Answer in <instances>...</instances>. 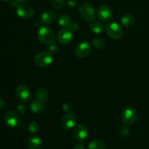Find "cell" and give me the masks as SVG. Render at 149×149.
Returning a JSON list of instances; mask_svg holds the SVG:
<instances>
[{
    "mask_svg": "<svg viewBox=\"0 0 149 149\" xmlns=\"http://www.w3.org/2000/svg\"><path fill=\"white\" fill-rule=\"evenodd\" d=\"M80 16L87 22H93L95 18V12L93 6L88 2H83L78 7Z\"/></svg>",
    "mask_w": 149,
    "mask_h": 149,
    "instance_id": "cell-2",
    "label": "cell"
},
{
    "mask_svg": "<svg viewBox=\"0 0 149 149\" xmlns=\"http://www.w3.org/2000/svg\"><path fill=\"white\" fill-rule=\"evenodd\" d=\"M105 30L107 34L115 40H119L124 35V31L122 26L114 21L107 23L105 26Z\"/></svg>",
    "mask_w": 149,
    "mask_h": 149,
    "instance_id": "cell-3",
    "label": "cell"
},
{
    "mask_svg": "<svg viewBox=\"0 0 149 149\" xmlns=\"http://www.w3.org/2000/svg\"><path fill=\"white\" fill-rule=\"evenodd\" d=\"M77 124V118L73 113H66L62 117L61 121V127L65 130H70L75 127Z\"/></svg>",
    "mask_w": 149,
    "mask_h": 149,
    "instance_id": "cell-11",
    "label": "cell"
},
{
    "mask_svg": "<svg viewBox=\"0 0 149 149\" xmlns=\"http://www.w3.org/2000/svg\"><path fill=\"white\" fill-rule=\"evenodd\" d=\"M73 135L76 141L80 143L84 142L88 138V129L85 125H79L75 127Z\"/></svg>",
    "mask_w": 149,
    "mask_h": 149,
    "instance_id": "cell-12",
    "label": "cell"
},
{
    "mask_svg": "<svg viewBox=\"0 0 149 149\" xmlns=\"http://www.w3.org/2000/svg\"><path fill=\"white\" fill-rule=\"evenodd\" d=\"M4 120L6 125L11 128L17 127L20 124V118L13 111H8L4 113Z\"/></svg>",
    "mask_w": 149,
    "mask_h": 149,
    "instance_id": "cell-7",
    "label": "cell"
},
{
    "mask_svg": "<svg viewBox=\"0 0 149 149\" xmlns=\"http://www.w3.org/2000/svg\"><path fill=\"white\" fill-rule=\"evenodd\" d=\"M65 1V0H51V4L54 9L59 10L64 7Z\"/></svg>",
    "mask_w": 149,
    "mask_h": 149,
    "instance_id": "cell-23",
    "label": "cell"
},
{
    "mask_svg": "<svg viewBox=\"0 0 149 149\" xmlns=\"http://www.w3.org/2000/svg\"><path fill=\"white\" fill-rule=\"evenodd\" d=\"M67 3H68V5L71 7H75L79 4L78 0H68Z\"/></svg>",
    "mask_w": 149,
    "mask_h": 149,
    "instance_id": "cell-29",
    "label": "cell"
},
{
    "mask_svg": "<svg viewBox=\"0 0 149 149\" xmlns=\"http://www.w3.org/2000/svg\"><path fill=\"white\" fill-rule=\"evenodd\" d=\"M16 1H18V2H21V3H23V2H25V1H27L28 0H16Z\"/></svg>",
    "mask_w": 149,
    "mask_h": 149,
    "instance_id": "cell-33",
    "label": "cell"
},
{
    "mask_svg": "<svg viewBox=\"0 0 149 149\" xmlns=\"http://www.w3.org/2000/svg\"><path fill=\"white\" fill-rule=\"evenodd\" d=\"M92 45L95 49L103 50L106 47V42L102 38L95 37L92 39Z\"/></svg>",
    "mask_w": 149,
    "mask_h": 149,
    "instance_id": "cell-21",
    "label": "cell"
},
{
    "mask_svg": "<svg viewBox=\"0 0 149 149\" xmlns=\"http://www.w3.org/2000/svg\"><path fill=\"white\" fill-rule=\"evenodd\" d=\"M88 149H106V145L102 141L95 140L90 143Z\"/></svg>",
    "mask_w": 149,
    "mask_h": 149,
    "instance_id": "cell-22",
    "label": "cell"
},
{
    "mask_svg": "<svg viewBox=\"0 0 149 149\" xmlns=\"http://www.w3.org/2000/svg\"><path fill=\"white\" fill-rule=\"evenodd\" d=\"M74 106H73L72 103L70 102H66L63 105V110L65 112V113H71L73 111Z\"/></svg>",
    "mask_w": 149,
    "mask_h": 149,
    "instance_id": "cell-26",
    "label": "cell"
},
{
    "mask_svg": "<svg viewBox=\"0 0 149 149\" xmlns=\"http://www.w3.org/2000/svg\"><path fill=\"white\" fill-rule=\"evenodd\" d=\"M45 103L40 101L38 99H35V100H32V102L30 104V109L33 113H42L44 110H45Z\"/></svg>",
    "mask_w": 149,
    "mask_h": 149,
    "instance_id": "cell-15",
    "label": "cell"
},
{
    "mask_svg": "<svg viewBox=\"0 0 149 149\" xmlns=\"http://www.w3.org/2000/svg\"><path fill=\"white\" fill-rule=\"evenodd\" d=\"M136 23V18L131 14H126L121 18V23L124 27L130 28L133 26Z\"/></svg>",
    "mask_w": 149,
    "mask_h": 149,
    "instance_id": "cell-16",
    "label": "cell"
},
{
    "mask_svg": "<svg viewBox=\"0 0 149 149\" xmlns=\"http://www.w3.org/2000/svg\"><path fill=\"white\" fill-rule=\"evenodd\" d=\"M113 15L111 7L108 4H103L97 10V17L101 22H109Z\"/></svg>",
    "mask_w": 149,
    "mask_h": 149,
    "instance_id": "cell-8",
    "label": "cell"
},
{
    "mask_svg": "<svg viewBox=\"0 0 149 149\" xmlns=\"http://www.w3.org/2000/svg\"><path fill=\"white\" fill-rule=\"evenodd\" d=\"M29 130L31 134H36L39 131V125L36 122H30L29 125Z\"/></svg>",
    "mask_w": 149,
    "mask_h": 149,
    "instance_id": "cell-24",
    "label": "cell"
},
{
    "mask_svg": "<svg viewBox=\"0 0 149 149\" xmlns=\"http://www.w3.org/2000/svg\"><path fill=\"white\" fill-rule=\"evenodd\" d=\"M3 1H5V2H9V1H11L12 0H1Z\"/></svg>",
    "mask_w": 149,
    "mask_h": 149,
    "instance_id": "cell-34",
    "label": "cell"
},
{
    "mask_svg": "<svg viewBox=\"0 0 149 149\" xmlns=\"http://www.w3.org/2000/svg\"><path fill=\"white\" fill-rule=\"evenodd\" d=\"M130 128L128 127L127 125H124V126L121 127L120 129H119V135L122 138H126L128 135H130Z\"/></svg>",
    "mask_w": 149,
    "mask_h": 149,
    "instance_id": "cell-25",
    "label": "cell"
},
{
    "mask_svg": "<svg viewBox=\"0 0 149 149\" xmlns=\"http://www.w3.org/2000/svg\"><path fill=\"white\" fill-rule=\"evenodd\" d=\"M16 14L19 17L24 20H29L34 14L33 7L26 3H20L16 7Z\"/></svg>",
    "mask_w": 149,
    "mask_h": 149,
    "instance_id": "cell-6",
    "label": "cell"
},
{
    "mask_svg": "<svg viewBox=\"0 0 149 149\" xmlns=\"http://www.w3.org/2000/svg\"><path fill=\"white\" fill-rule=\"evenodd\" d=\"M90 31L94 33H100L104 30V26L101 21H94L90 24Z\"/></svg>",
    "mask_w": 149,
    "mask_h": 149,
    "instance_id": "cell-19",
    "label": "cell"
},
{
    "mask_svg": "<svg viewBox=\"0 0 149 149\" xmlns=\"http://www.w3.org/2000/svg\"><path fill=\"white\" fill-rule=\"evenodd\" d=\"M73 37L72 31L69 28H63L58 33V41L61 45H66L71 42Z\"/></svg>",
    "mask_w": 149,
    "mask_h": 149,
    "instance_id": "cell-13",
    "label": "cell"
},
{
    "mask_svg": "<svg viewBox=\"0 0 149 149\" xmlns=\"http://www.w3.org/2000/svg\"><path fill=\"white\" fill-rule=\"evenodd\" d=\"M56 19V14L50 10L44 11L39 16V20L42 24L49 25L53 23Z\"/></svg>",
    "mask_w": 149,
    "mask_h": 149,
    "instance_id": "cell-14",
    "label": "cell"
},
{
    "mask_svg": "<svg viewBox=\"0 0 149 149\" xmlns=\"http://www.w3.org/2000/svg\"><path fill=\"white\" fill-rule=\"evenodd\" d=\"M68 28H69L72 31H77L79 29V24L77 23H76V22H73V23H71V24H70Z\"/></svg>",
    "mask_w": 149,
    "mask_h": 149,
    "instance_id": "cell-28",
    "label": "cell"
},
{
    "mask_svg": "<svg viewBox=\"0 0 149 149\" xmlns=\"http://www.w3.org/2000/svg\"><path fill=\"white\" fill-rule=\"evenodd\" d=\"M42 146V139L38 136H32L28 141V147L29 149H40Z\"/></svg>",
    "mask_w": 149,
    "mask_h": 149,
    "instance_id": "cell-17",
    "label": "cell"
},
{
    "mask_svg": "<svg viewBox=\"0 0 149 149\" xmlns=\"http://www.w3.org/2000/svg\"><path fill=\"white\" fill-rule=\"evenodd\" d=\"M36 99L45 103L47 101L48 98H49V93H48L47 90L46 89L43 88V87H40V88L36 90Z\"/></svg>",
    "mask_w": 149,
    "mask_h": 149,
    "instance_id": "cell-18",
    "label": "cell"
},
{
    "mask_svg": "<svg viewBox=\"0 0 149 149\" xmlns=\"http://www.w3.org/2000/svg\"><path fill=\"white\" fill-rule=\"evenodd\" d=\"M4 100H3L2 98H1L0 97V111L1 110V109L4 108Z\"/></svg>",
    "mask_w": 149,
    "mask_h": 149,
    "instance_id": "cell-32",
    "label": "cell"
},
{
    "mask_svg": "<svg viewBox=\"0 0 149 149\" xmlns=\"http://www.w3.org/2000/svg\"><path fill=\"white\" fill-rule=\"evenodd\" d=\"M74 149H85V147H84V144L80 143H78L77 144V145L74 146Z\"/></svg>",
    "mask_w": 149,
    "mask_h": 149,
    "instance_id": "cell-31",
    "label": "cell"
},
{
    "mask_svg": "<svg viewBox=\"0 0 149 149\" xmlns=\"http://www.w3.org/2000/svg\"><path fill=\"white\" fill-rule=\"evenodd\" d=\"M138 119V112L132 106H127L122 113V120L125 125L130 126L135 123Z\"/></svg>",
    "mask_w": 149,
    "mask_h": 149,
    "instance_id": "cell-4",
    "label": "cell"
},
{
    "mask_svg": "<svg viewBox=\"0 0 149 149\" xmlns=\"http://www.w3.org/2000/svg\"><path fill=\"white\" fill-rule=\"evenodd\" d=\"M53 61L52 52L45 51L37 54L34 58V63L39 68H45L50 65Z\"/></svg>",
    "mask_w": 149,
    "mask_h": 149,
    "instance_id": "cell-5",
    "label": "cell"
},
{
    "mask_svg": "<svg viewBox=\"0 0 149 149\" xmlns=\"http://www.w3.org/2000/svg\"><path fill=\"white\" fill-rule=\"evenodd\" d=\"M58 47L55 44H51V45H49V47H48V49H49V52H55L57 50H58Z\"/></svg>",
    "mask_w": 149,
    "mask_h": 149,
    "instance_id": "cell-30",
    "label": "cell"
},
{
    "mask_svg": "<svg viewBox=\"0 0 149 149\" xmlns=\"http://www.w3.org/2000/svg\"><path fill=\"white\" fill-rule=\"evenodd\" d=\"M15 94L17 99L22 103H26L31 97V93L29 87L25 84L17 86L15 90Z\"/></svg>",
    "mask_w": 149,
    "mask_h": 149,
    "instance_id": "cell-9",
    "label": "cell"
},
{
    "mask_svg": "<svg viewBox=\"0 0 149 149\" xmlns=\"http://www.w3.org/2000/svg\"><path fill=\"white\" fill-rule=\"evenodd\" d=\"M58 21L62 28H68L71 23V19L68 15L62 14L59 16Z\"/></svg>",
    "mask_w": 149,
    "mask_h": 149,
    "instance_id": "cell-20",
    "label": "cell"
},
{
    "mask_svg": "<svg viewBox=\"0 0 149 149\" xmlns=\"http://www.w3.org/2000/svg\"><path fill=\"white\" fill-rule=\"evenodd\" d=\"M17 110L19 113L23 114L26 112V107L24 104H19L17 107Z\"/></svg>",
    "mask_w": 149,
    "mask_h": 149,
    "instance_id": "cell-27",
    "label": "cell"
},
{
    "mask_svg": "<svg viewBox=\"0 0 149 149\" xmlns=\"http://www.w3.org/2000/svg\"><path fill=\"white\" fill-rule=\"evenodd\" d=\"M92 52V47L88 42H83L79 44L75 48L74 53L78 58H84L88 57Z\"/></svg>",
    "mask_w": 149,
    "mask_h": 149,
    "instance_id": "cell-10",
    "label": "cell"
},
{
    "mask_svg": "<svg viewBox=\"0 0 149 149\" xmlns=\"http://www.w3.org/2000/svg\"><path fill=\"white\" fill-rule=\"evenodd\" d=\"M37 38L39 42L43 45H49L55 41V33L50 28L42 26L38 30Z\"/></svg>",
    "mask_w": 149,
    "mask_h": 149,
    "instance_id": "cell-1",
    "label": "cell"
}]
</instances>
